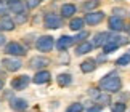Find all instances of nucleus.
Instances as JSON below:
<instances>
[{
    "instance_id": "nucleus-2",
    "label": "nucleus",
    "mask_w": 130,
    "mask_h": 112,
    "mask_svg": "<svg viewBox=\"0 0 130 112\" xmlns=\"http://www.w3.org/2000/svg\"><path fill=\"white\" fill-rule=\"evenodd\" d=\"M128 43V39H124V37H121V35H111L109 37V40L106 42V45L103 47V50H104V53H112L114 50H117L119 47H122V45H127Z\"/></svg>"
},
{
    "instance_id": "nucleus-32",
    "label": "nucleus",
    "mask_w": 130,
    "mask_h": 112,
    "mask_svg": "<svg viewBox=\"0 0 130 112\" xmlns=\"http://www.w3.org/2000/svg\"><path fill=\"white\" fill-rule=\"evenodd\" d=\"M2 45H5V37L0 34V47H2Z\"/></svg>"
},
{
    "instance_id": "nucleus-20",
    "label": "nucleus",
    "mask_w": 130,
    "mask_h": 112,
    "mask_svg": "<svg viewBox=\"0 0 130 112\" xmlns=\"http://www.w3.org/2000/svg\"><path fill=\"white\" fill-rule=\"evenodd\" d=\"M56 82H58L59 86H68L72 82V75L71 74H59L56 77Z\"/></svg>"
},
{
    "instance_id": "nucleus-29",
    "label": "nucleus",
    "mask_w": 130,
    "mask_h": 112,
    "mask_svg": "<svg viewBox=\"0 0 130 112\" xmlns=\"http://www.w3.org/2000/svg\"><path fill=\"white\" fill-rule=\"evenodd\" d=\"M7 11H8V3L0 5V14H2V16H7Z\"/></svg>"
},
{
    "instance_id": "nucleus-31",
    "label": "nucleus",
    "mask_w": 130,
    "mask_h": 112,
    "mask_svg": "<svg viewBox=\"0 0 130 112\" xmlns=\"http://www.w3.org/2000/svg\"><path fill=\"white\" fill-rule=\"evenodd\" d=\"M87 35H88L87 32H80L77 37H74V40H84V39H87Z\"/></svg>"
},
{
    "instance_id": "nucleus-14",
    "label": "nucleus",
    "mask_w": 130,
    "mask_h": 112,
    "mask_svg": "<svg viewBox=\"0 0 130 112\" xmlns=\"http://www.w3.org/2000/svg\"><path fill=\"white\" fill-rule=\"evenodd\" d=\"M109 37H111V34H109V32H100V34L95 35L93 45H95V47H104L106 42L109 40Z\"/></svg>"
},
{
    "instance_id": "nucleus-26",
    "label": "nucleus",
    "mask_w": 130,
    "mask_h": 112,
    "mask_svg": "<svg viewBox=\"0 0 130 112\" xmlns=\"http://www.w3.org/2000/svg\"><path fill=\"white\" fill-rule=\"evenodd\" d=\"M112 112H125V103H114L111 106Z\"/></svg>"
},
{
    "instance_id": "nucleus-27",
    "label": "nucleus",
    "mask_w": 130,
    "mask_h": 112,
    "mask_svg": "<svg viewBox=\"0 0 130 112\" xmlns=\"http://www.w3.org/2000/svg\"><path fill=\"white\" fill-rule=\"evenodd\" d=\"M40 3H42V0H26V8L34 10V8H37Z\"/></svg>"
},
{
    "instance_id": "nucleus-5",
    "label": "nucleus",
    "mask_w": 130,
    "mask_h": 112,
    "mask_svg": "<svg viewBox=\"0 0 130 112\" xmlns=\"http://www.w3.org/2000/svg\"><path fill=\"white\" fill-rule=\"evenodd\" d=\"M5 53L7 54H11V56H24L26 54V50L21 43L18 42H10L5 45Z\"/></svg>"
},
{
    "instance_id": "nucleus-22",
    "label": "nucleus",
    "mask_w": 130,
    "mask_h": 112,
    "mask_svg": "<svg viewBox=\"0 0 130 112\" xmlns=\"http://www.w3.org/2000/svg\"><path fill=\"white\" fill-rule=\"evenodd\" d=\"M98 5H100V0H87V2L82 5V8H84V11L92 13V10H95Z\"/></svg>"
},
{
    "instance_id": "nucleus-15",
    "label": "nucleus",
    "mask_w": 130,
    "mask_h": 112,
    "mask_svg": "<svg viewBox=\"0 0 130 112\" xmlns=\"http://www.w3.org/2000/svg\"><path fill=\"white\" fill-rule=\"evenodd\" d=\"M14 29V21L8 16H2L0 18V30L3 32H8V30H13Z\"/></svg>"
},
{
    "instance_id": "nucleus-17",
    "label": "nucleus",
    "mask_w": 130,
    "mask_h": 112,
    "mask_svg": "<svg viewBox=\"0 0 130 112\" xmlns=\"http://www.w3.org/2000/svg\"><path fill=\"white\" fill-rule=\"evenodd\" d=\"M8 10H10V11H13L14 14H21V13H24V10H26V3H23V0L8 3Z\"/></svg>"
},
{
    "instance_id": "nucleus-1",
    "label": "nucleus",
    "mask_w": 130,
    "mask_h": 112,
    "mask_svg": "<svg viewBox=\"0 0 130 112\" xmlns=\"http://www.w3.org/2000/svg\"><path fill=\"white\" fill-rule=\"evenodd\" d=\"M100 88L108 91V93H117V91L122 88V80L119 77V74L114 72V70L106 74L101 80H100Z\"/></svg>"
},
{
    "instance_id": "nucleus-11",
    "label": "nucleus",
    "mask_w": 130,
    "mask_h": 112,
    "mask_svg": "<svg viewBox=\"0 0 130 112\" xmlns=\"http://www.w3.org/2000/svg\"><path fill=\"white\" fill-rule=\"evenodd\" d=\"M72 43H74V37H69V35H61V37L58 39V42H56V48L59 50V51H64V50H68Z\"/></svg>"
},
{
    "instance_id": "nucleus-6",
    "label": "nucleus",
    "mask_w": 130,
    "mask_h": 112,
    "mask_svg": "<svg viewBox=\"0 0 130 112\" xmlns=\"http://www.w3.org/2000/svg\"><path fill=\"white\" fill-rule=\"evenodd\" d=\"M103 19H104V13L103 11H92V13L85 14L84 21H85L87 24H90V26H96V24H100Z\"/></svg>"
},
{
    "instance_id": "nucleus-19",
    "label": "nucleus",
    "mask_w": 130,
    "mask_h": 112,
    "mask_svg": "<svg viewBox=\"0 0 130 112\" xmlns=\"http://www.w3.org/2000/svg\"><path fill=\"white\" fill-rule=\"evenodd\" d=\"M92 48H93V45L90 43V42H82V43L77 47V50H76V54H77V56L87 54V53H90V51H92Z\"/></svg>"
},
{
    "instance_id": "nucleus-18",
    "label": "nucleus",
    "mask_w": 130,
    "mask_h": 112,
    "mask_svg": "<svg viewBox=\"0 0 130 112\" xmlns=\"http://www.w3.org/2000/svg\"><path fill=\"white\" fill-rule=\"evenodd\" d=\"M76 5H72V3H64L63 7H61V16L63 18H72V14L76 13Z\"/></svg>"
},
{
    "instance_id": "nucleus-36",
    "label": "nucleus",
    "mask_w": 130,
    "mask_h": 112,
    "mask_svg": "<svg viewBox=\"0 0 130 112\" xmlns=\"http://www.w3.org/2000/svg\"><path fill=\"white\" fill-rule=\"evenodd\" d=\"M128 54H130V53H128Z\"/></svg>"
},
{
    "instance_id": "nucleus-28",
    "label": "nucleus",
    "mask_w": 130,
    "mask_h": 112,
    "mask_svg": "<svg viewBox=\"0 0 130 112\" xmlns=\"http://www.w3.org/2000/svg\"><path fill=\"white\" fill-rule=\"evenodd\" d=\"M26 19H27V16H26V13L16 14V23H26Z\"/></svg>"
},
{
    "instance_id": "nucleus-23",
    "label": "nucleus",
    "mask_w": 130,
    "mask_h": 112,
    "mask_svg": "<svg viewBox=\"0 0 130 112\" xmlns=\"http://www.w3.org/2000/svg\"><path fill=\"white\" fill-rule=\"evenodd\" d=\"M96 103H100L98 106L103 107V106H106V104L111 103V96H109V95H98L96 96Z\"/></svg>"
},
{
    "instance_id": "nucleus-33",
    "label": "nucleus",
    "mask_w": 130,
    "mask_h": 112,
    "mask_svg": "<svg viewBox=\"0 0 130 112\" xmlns=\"http://www.w3.org/2000/svg\"><path fill=\"white\" fill-rule=\"evenodd\" d=\"M3 90V80H0V91Z\"/></svg>"
},
{
    "instance_id": "nucleus-12",
    "label": "nucleus",
    "mask_w": 130,
    "mask_h": 112,
    "mask_svg": "<svg viewBox=\"0 0 130 112\" xmlns=\"http://www.w3.org/2000/svg\"><path fill=\"white\" fill-rule=\"evenodd\" d=\"M10 107L16 112H24L27 109V101L23 99V98H14L11 99V103H10Z\"/></svg>"
},
{
    "instance_id": "nucleus-8",
    "label": "nucleus",
    "mask_w": 130,
    "mask_h": 112,
    "mask_svg": "<svg viewBox=\"0 0 130 112\" xmlns=\"http://www.w3.org/2000/svg\"><path fill=\"white\" fill-rule=\"evenodd\" d=\"M29 82H31L29 75H19V77H14L11 80V88L13 90H24L29 85Z\"/></svg>"
},
{
    "instance_id": "nucleus-7",
    "label": "nucleus",
    "mask_w": 130,
    "mask_h": 112,
    "mask_svg": "<svg viewBox=\"0 0 130 112\" xmlns=\"http://www.w3.org/2000/svg\"><path fill=\"white\" fill-rule=\"evenodd\" d=\"M2 64H3V67L7 70H10V72H16V70H19L21 66H23V63L19 59H16V58H3Z\"/></svg>"
},
{
    "instance_id": "nucleus-3",
    "label": "nucleus",
    "mask_w": 130,
    "mask_h": 112,
    "mask_svg": "<svg viewBox=\"0 0 130 112\" xmlns=\"http://www.w3.org/2000/svg\"><path fill=\"white\" fill-rule=\"evenodd\" d=\"M36 47H37L39 51H43V53L52 51V48L55 47V40H53L52 35H42V37L37 39Z\"/></svg>"
},
{
    "instance_id": "nucleus-9",
    "label": "nucleus",
    "mask_w": 130,
    "mask_h": 112,
    "mask_svg": "<svg viewBox=\"0 0 130 112\" xmlns=\"http://www.w3.org/2000/svg\"><path fill=\"white\" fill-rule=\"evenodd\" d=\"M108 24H109V29L114 30V32H121L125 27V23H124V19L121 16H111Z\"/></svg>"
},
{
    "instance_id": "nucleus-13",
    "label": "nucleus",
    "mask_w": 130,
    "mask_h": 112,
    "mask_svg": "<svg viewBox=\"0 0 130 112\" xmlns=\"http://www.w3.org/2000/svg\"><path fill=\"white\" fill-rule=\"evenodd\" d=\"M95 69H96V61L92 59V58H88V59L84 61V63H80V70L84 74H90V72H93Z\"/></svg>"
},
{
    "instance_id": "nucleus-30",
    "label": "nucleus",
    "mask_w": 130,
    "mask_h": 112,
    "mask_svg": "<svg viewBox=\"0 0 130 112\" xmlns=\"http://www.w3.org/2000/svg\"><path fill=\"white\" fill-rule=\"evenodd\" d=\"M87 112H101V106H92V107H88L87 109Z\"/></svg>"
},
{
    "instance_id": "nucleus-16",
    "label": "nucleus",
    "mask_w": 130,
    "mask_h": 112,
    "mask_svg": "<svg viewBox=\"0 0 130 112\" xmlns=\"http://www.w3.org/2000/svg\"><path fill=\"white\" fill-rule=\"evenodd\" d=\"M34 83H37V85H42V83H47L48 80H50V72L48 70H39V72L34 75Z\"/></svg>"
},
{
    "instance_id": "nucleus-4",
    "label": "nucleus",
    "mask_w": 130,
    "mask_h": 112,
    "mask_svg": "<svg viewBox=\"0 0 130 112\" xmlns=\"http://www.w3.org/2000/svg\"><path fill=\"white\" fill-rule=\"evenodd\" d=\"M43 24L47 29H59L63 26V18L55 13H47L43 18Z\"/></svg>"
},
{
    "instance_id": "nucleus-35",
    "label": "nucleus",
    "mask_w": 130,
    "mask_h": 112,
    "mask_svg": "<svg viewBox=\"0 0 130 112\" xmlns=\"http://www.w3.org/2000/svg\"><path fill=\"white\" fill-rule=\"evenodd\" d=\"M2 2H3V0H0V3H2Z\"/></svg>"
},
{
    "instance_id": "nucleus-25",
    "label": "nucleus",
    "mask_w": 130,
    "mask_h": 112,
    "mask_svg": "<svg viewBox=\"0 0 130 112\" xmlns=\"http://www.w3.org/2000/svg\"><path fill=\"white\" fill-rule=\"evenodd\" d=\"M82 110H84V104H80V103H72L66 109V112H82Z\"/></svg>"
},
{
    "instance_id": "nucleus-24",
    "label": "nucleus",
    "mask_w": 130,
    "mask_h": 112,
    "mask_svg": "<svg viewBox=\"0 0 130 112\" xmlns=\"http://www.w3.org/2000/svg\"><path fill=\"white\" fill-rule=\"evenodd\" d=\"M116 64H117V66H122V67H124V66H128V64H130V54H128V53L122 54L121 58L116 61Z\"/></svg>"
},
{
    "instance_id": "nucleus-10",
    "label": "nucleus",
    "mask_w": 130,
    "mask_h": 112,
    "mask_svg": "<svg viewBox=\"0 0 130 112\" xmlns=\"http://www.w3.org/2000/svg\"><path fill=\"white\" fill-rule=\"evenodd\" d=\"M48 64H50V61L47 58H43V56H34V58L31 59V63H29V66H31L32 69H39V70L47 67Z\"/></svg>"
},
{
    "instance_id": "nucleus-21",
    "label": "nucleus",
    "mask_w": 130,
    "mask_h": 112,
    "mask_svg": "<svg viewBox=\"0 0 130 112\" xmlns=\"http://www.w3.org/2000/svg\"><path fill=\"white\" fill-rule=\"evenodd\" d=\"M84 24H85L84 18H72L71 23H69V29L71 30H82Z\"/></svg>"
},
{
    "instance_id": "nucleus-34",
    "label": "nucleus",
    "mask_w": 130,
    "mask_h": 112,
    "mask_svg": "<svg viewBox=\"0 0 130 112\" xmlns=\"http://www.w3.org/2000/svg\"><path fill=\"white\" fill-rule=\"evenodd\" d=\"M7 3H13V2H18V0H5Z\"/></svg>"
}]
</instances>
